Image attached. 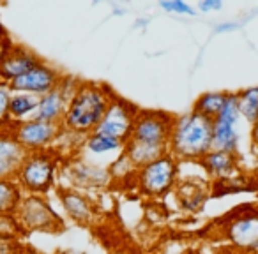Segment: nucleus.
I'll return each instance as SVG.
<instances>
[{"label":"nucleus","mask_w":258,"mask_h":254,"mask_svg":"<svg viewBox=\"0 0 258 254\" xmlns=\"http://www.w3.org/2000/svg\"><path fill=\"white\" fill-rule=\"evenodd\" d=\"M113 97V92L103 83L78 81L60 122L62 131L80 138L92 134Z\"/></svg>","instance_id":"f257e3e1"},{"label":"nucleus","mask_w":258,"mask_h":254,"mask_svg":"<svg viewBox=\"0 0 258 254\" xmlns=\"http://www.w3.org/2000/svg\"><path fill=\"white\" fill-rule=\"evenodd\" d=\"M212 150V120L189 111L175 117L168 154L177 161H200Z\"/></svg>","instance_id":"f03ea898"},{"label":"nucleus","mask_w":258,"mask_h":254,"mask_svg":"<svg viewBox=\"0 0 258 254\" xmlns=\"http://www.w3.org/2000/svg\"><path fill=\"white\" fill-rule=\"evenodd\" d=\"M58 152L55 150H43L32 152L23 157L18 172H16V184L23 194H36L44 196L55 186V175L58 170Z\"/></svg>","instance_id":"7ed1b4c3"},{"label":"nucleus","mask_w":258,"mask_h":254,"mask_svg":"<svg viewBox=\"0 0 258 254\" xmlns=\"http://www.w3.org/2000/svg\"><path fill=\"white\" fill-rule=\"evenodd\" d=\"M179 175V161L172 154L142 166L135 172L133 179L142 194L149 198H161L175 187Z\"/></svg>","instance_id":"20e7f679"},{"label":"nucleus","mask_w":258,"mask_h":254,"mask_svg":"<svg viewBox=\"0 0 258 254\" xmlns=\"http://www.w3.org/2000/svg\"><path fill=\"white\" fill-rule=\"evenodd\" d=\"M15 215L25 233H62L66 229L62 217L48 200L36 194H23Z\"/></svg>","instance_id":"39448f33"},{"label":"nucleus","mask_w":258,"mask_h":254,"mask_svg":"<svg viewBox=\"0 0 258 254\" xmlns=\"http://www.w3.org/2000/svg\"><path fill=\"white\" fill-rule=\"evenodd\" d=\"M13 138L16 143L25 150V154L32 152L50 150L62 136V125L55 122H44L37 118H29L23 122H13Z\"/></svg>","instance_id":"423d86ee"},{"label":"nucleus","mask_w":258,"mask_h":254,"mask_svg":"<svg viewBox=\"0 0 258 254\" xmlns=\"http://www.w3.org/2000/svg\"><path fill=\"white\" fill-rule=\"evenodd\" d=\"M173 122H175V117L165 113V111H138L129 140L168 148Z\"/></svg>","instance_id":"0eeeda50"},{"label":"nucleus","mask_w":258,"mask_h":254,"mask_svg":"<svg viewBox=\"0 0 258 254\" xmlns=\"http://www.w3.org/2000/svg\"><path fill=\"white\" fill-rule=\"evenodd\" d=\"M138 111L140 110H137L127 101L120 99V97H113L94 133L106 134V136L115 138L125 145L131 138V133H133Z\"/></svg>","instance_id":"6e6552de"},{"label":"nucleus","mask_w":258,"mask_h":254,"mask_svg":"<svg viewBox=\"0 0 258 254\" xmlns=\"http://www.w3.org/2000/svg\"><path fill=\"white\" fill-rule=\"evenodd\" d=\"M240 118L237 94H228L223 110L212 120V150H225L237 154L239 148V134H237V122Z\"/></svg>","instance_id":"1a4fd4ad"},{"label":"nucleus","mask_w":258,"mask_h":254,"mask_svg":"<svg viewBox=\"0 0 258 254\" xmlns=\"http://www.w3.org/2000/svg\"><path fill=\"white\" fill-rule=\"evenodd\" d=\"M76 85H78V81H76L75 78H71V76H62L60 83H58L53 90H50L48 94L39 97V106H37L36 115H34L32 118L60 124Z\"/></svg>","instance_id":"9d476101"},{"label":"nucleus","mask_w":258,"mask_h":254,"mask_svg":"<svg viewBox=\"0 0 258 254\" xmlns=\"http://www.w3.org/2000/svg\"><path fill=\"white\" fill-rule=\"evenodd\" d=\"M225 236L240 250H258V210L233 214L225 224Z\"/></svg>","instance_id":"9b49d317"},{"label":"nucleus","mask_w":258,"mask_h":254,"mask_svg":"<svg viewBox=\"0 0 258 254\" xmlns=\"http://www.w3.org/2000/svg\"><path fill=\"white\" fill-rule=\"evenodd\" d=\"M62 74L51 65L41 62L39 65H36L34 69H30L29 72H25L20 78L13 79L9 83L13 92L20 94H30V96L41 97L44 94H48L50 90H53L55 87L60 83Z\"/></svg>","instance_id":"f8f14e48"},{"label":"nucleus","mask_w":258,"mask_h":254,"mask_svg":"<svg viewBox=\"0 0 258 254\" xmlns=\"http://www.w3.org/2000/svg\"><path fill=\"white\" fill-rule=\"evenodd\" d=\"M58 200H60L62 210L66 212L69 219L76 224H92L97 217V210L94 203L80 191L73 187H58Z\"/></svg>","instance_id":"ddd939ff"},{"label":"nucleus","mask_w":258,"mask_h":254,"mask_svg":"<svg viewBox=\"0 0 258 254\" xmlns=\"http://www.w3.org/2000/svg\"><path fill=\"white\" fill-rule=\"evenodd\" d=\"M41 58L36 53L23 46H13L8 50V53L0 58V79L6 83H11L13 79L20 78L30 69L41 64Z\"/></svg>","instance_id":"4468645a"},{"label":"nucleus","mask_w":258,"mask_h":254,"mask_svg":"<svg viewBox=\"0 0 258 254\" xmlns=\"http://www.w3.org/2000/svg\"><path fill=\"white\" fill-rule=\"evenodd\" d=\"M11 125L13 122L6 127H0V179H15L23 157L27 155L13 138Z\"/></svg>","instance_id":"2eb2a0df"},{"label":"nucleus","mask_w":258,"mask_h":254,"mask_svg":"<svg viewBox=\"0 0 258 254\" xmlns=\"http://www.w3.org/2000/svg\"><path fill=\"white\" fill-rule=\"evenodd\" d=\"M198 162H200L202 168L216 180L232 179V177L237 173V170H239V159H237V154L225 152V150H211Z\"/></svg>","instance_id":"dca6fc26"},{"label":"nucleus","mask_w":258,"mask_h":254,"mask_svg":"<svg viewBox=\"0 0 258 254\" xmlns=\"http://www.w3.org/2000/svg\"><path fill=\"white\" fill-rule=\"evenodd\" d=\"M69 173H71V182L75 186L87 187V189L103 187L111 180L108 170L97 168V166H92L85 161H75L69 168Z\"/></svg>","instance_id":"f3484780"},{"label":"nucleus","mask_w":258,"mask_h":254,"mask_svg":"<svg viewBox=\"0 0 258 254\" xmlns=\"http://www.w3.org/2000/svg\"><path fill=\"white\" fill-rule=\"evenodd\" d=\"M124 155L131 161V164L135 168H142V166L149 164V162L156 161V159L163 157L165 154H168V148L166 147H156V145H147L140 143V141L129 140L124 147Z\"/></svg>","instance_id":"a211bd4d"},{"label":"nucleus","mask_w":258,"mask_h":254,"mask_svg":"<svg viewBox=\"0 0 258 254\" xmlns=\"http://www.w3.org/2000/svg\"><path fill=\"white\" fill-rule=\"evenodd\" d=\"M37 106H39V97L30 96V94L13 92L11 104H9V118L11 122L29 120L36 115Z\"/></svg>","instance_id":"6ab92c4d"},{"label":"nucleus","mask_w":258,"mask_h":254,"mask_svg":"<svg viewBox=\"0 0 258 254\" xmlns=\"http://www.w3.org/2000/svg\"><path fill=\"white\" fill-rule=\"evenodd\" d=\"M230 92H205L202 96L197 97V101L193 103V110L195 113L202 115L205 118H211L214 120L219 115V111L223 110L226 99H228Z\"/></svg>","instance_id":"aec40b11"},{"label":"nucleus","mask_w":258,"mask_h":254,"mask_svg":"<svg viewBox=\"0 0 258 254\" xmlns=\"http://www.w3.org/2000/svg\"><path fill=\"white\" fill-rule=\"evenodd\" d=\"M82 145L87 152L96 154V155L120 152V150H124V147H125L122 141L106 136V134H99V133H92V134H89V136H85L82 141Z\"/></svg>","instance_id":"412c9836"},{"label":"nucleus","mask_w":258,"mask_h":254,"mask_svg":"<svg viewBox=\"0 0 258 254\" xmlns=\"http://www.w3.org/2000/svg\"><path fill=\"white\" fill-rule=\"evenodd\" d=\"M23 198V191L15 179H0V214H15Z\"/></svg>","instance_id":"4be33fe9"},{"label":"nucleus","mask_w":258,"mask_h":254,"mask_svg":"<svg viewBox=\"0 0 258 254\" xmlns=\"http://www.w3.org/2000/svg\"><path fill=\"white\" fill-rule=\"evenodd\" d=\"M237 103H239L240 117L253 124L258 118V87H251L242 92H237Z\"/></svg>","instance_id":"5701e85b"},{"label":"nucleus","mask_w":258,"mask_h":254,"mask_svg":"<svg viewBox=\"0 0 258 254\" xmlns=\"http://www.w3.org/2000/svg\"><path fill=\"white\" fill-rule=\"evenodd\" d=\"M205 198H207V193H205L200 184L184 182L179 186V200L182 201L184 208H191L193 210V208L202 207Z\"/></svg>","instance_id":"b1692460"},{"label":"nucleus","mask_w":258,"mask_h":254,"mask_svg":"<svg viewBox=\"0 0 258 254\" xmlns=\"http://www.w3.org/2000/svg\"><path fill=\"white\" fill-rule=\"evenodd\" d=\"M25 235L27 233L23 231L22 224H20L15 214H0V240L20 242V238Z\"/></svg>","instance_id":"393cba45"},{"label":"nucleus","mask_w":258,"mask_h":254,"mask_svg":"<svg viewBox=\"0 0 258 254\" xmlns=\"http://www.w3.org/2000/svg\"><path fill=\"white\" fill-rule=\"evenodd\" d=\"M11 97H13V90L9 87V83L0 79V127H6V125L11 124V118H9Z\"/></svg>","instance_id":"a878e982"},{"label":"nucleus","mask_w":258,"mask_h":254,"mask_svg":"<svg viewBox=\"0 0 258 254\" xmlns=\"http://www.w3.org/2000/svg\"><path fill=\"white\" fill-rule=\"evenodd\" d=\"M135 172H137V168H135V166L131 164V161L125 157L124 152L118 155L117 161H115L113 164L110 166V170H108L111 179H127V177H133Z\"/></svg>","instance_id":"bb28decb"},{"label":"nucleus","mask_w":258,"mask_h":254,"mask_svg":"<svg viewBox=\"0 0 258 254\" xmlns=\"http://www.w3.org/2000/svg\"><path fill=\"white\" fill-rule=\"evenodd\" d=\"M159 8L165 9L166 13H173V15H186V16H195V9L191 8L186 2H180V0H166V2H161Z\"/></svg>","instance_id":"cd10ccee"},{"label":"nucleus","mask_w":258,"mask_h":254,"mask_svg":"<svg viewBox=\"0 0 258 254\" xmlns=\"http://www.w3.org/2000/svg\"><path fill=\"white\" fill-rule=\"evenodd\" d=\"M23 247L20 242H4L0 240V254H20Z\"/></svg>","instance_id":"c85d7f7f"},{"label":"nucleus","mask_w":258,"mask_h":254,"mask_svg":"<svg viewBox=\"0 0 258 254\" xmlns=\"http://www.w3.org/2000/svg\"><path fill=\"white\" fill-rule=\"evenodd\" d=\"M223 4L219 0H204V2H198V9L202 13H209V11H218L221 9Z\"/></svg>","instance_id":"c756f323"},{"label":"nucleus","mask_w":258,"mask_h":254,"mask_svg":"<svg viewBox=\"0 0 258 254\" xmlns=\"http://www.w3.org/2000/svg\"><path fill=\"white\" fill-rule=\"evenodd\" d=\"M251 145H253V150L258 152V118L251 124Z\"/></svg>","instance_id":"7c9ffc66"},{"label":"nucleus","mask_w":258,"mask_h":254,"mask_svg":"<svg viewBox=\"0 0 258 254\" xmlns=\"http://www.w3.org/2000/svg\"><path fill=\"white\" fill-rule=\"evenodd\" d=\"M20 254H44V252H41V250H36V249H29V247H23Z\"/></svg>","instance_id":"2f4dec72"},{"label":"nucleus","mask_w":258,"mask_h":254,"mask_svg":"<svg viewBox=\"0 0 258 254\" xmlns=\"http://www.w3.org/2000/svg\"><path fill=\"white\" fill-rule=\"evenodd\" d=\"M60 254H85V252H80V250H73V249H66V250H62Z\"/></svg>","instance_id":"473e14b6"},{"label":"nucleus","mask_w":258,"mask_h":254,"mask_svg":"<svg viewBox=\"0 0 258 254\" xmlns=\"http://www.w3.org/2000/svg\"><path fill=\"white\" fill-rule=\"evenodd\" d=\"M2 34H4V30H2V27H0V37H2Z\"/></svg>","instance_id":"72a5a7b5"}]
</instances>
